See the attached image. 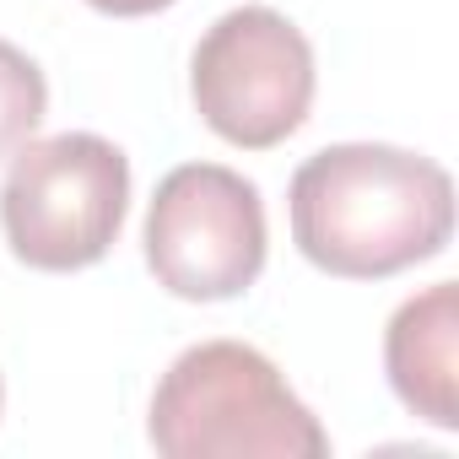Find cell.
<instances>
[{
    "label": "cell",
    "instance_id": "8",
    "mask_svg": "<svg viewBox=\"0 0 459 459\" xmlns=\"http://www.w3.org/2000/svg\"><path fill=\"white\" fill-rule=\"evenodd\" d=\"M87 6L103 12V17H152V12L178 6V0H87Z\"/></svg>",
    "mask_w": 459,
    "mask_h": 459
},
{
    "label": "cell",
    "instance_id": "6",
    "mask_svg": "<svg viewBox=\"0 0 459 459\" xmlns=\"http://www.w3.org/2000/svg\"><path fill=\"white\" fill-rule=\"evenodd\" d=\"M384 368L405 411L454 432L459 427V287L432 281L405 298L384 330Z\"/></svg>",
    "mask_w": 459,
    "mask_h": 459
},
{
    "label": "cell",
    "instance_id": "2",
    "mask_svg": "<svg viewBox=\"0 0 459 459\" xmlns=\"http://www.w3.org/2000/svg\"><path fill=\"white\" fill-rule=\"evenodd\" d=\"M146 437L168 459H325L330 432L244 341H200L162 373Z\"/></svg>",
    "mask_w": 459,
    "mask_h": 459
},
{
    "label": "cell",
    "instance_id": "1",
    "mask_svg": "<svg viewBox=\"0 0 459 459\" xmlns=\"http://www.w3.org/2000/svg\"><path fill=\"white\" fill-rule=\"evenodd\" d=\"M287 211L308 265L341 281H384L448 249L454 178L421 152L341 141L292 173Z\"/></svg>",
    "mask_w": 459,
    "mask_h": 459
},
{
    "label": "cell",
    "instance_id": "3",
    "mask_svg": "<svg viewBox=\"0 0 459 459\" xmlns=\"http://www.w3.org/2000/svg\"><path fill=\"white\" fill-rule=\"evenodd\" d=\"M130 211V157L92 135L60 130L22 141L0 184V233L33 271H87L98 265Z\"/></svg>",
    "mask_w": 459,
    "mask_h": 459
},
{
    "label": "cell",
    "instance_id": "9",
    "mask_svg": "<svg viewBox=\"0 0 459 459\" xmlns=\"http://www.w3.org/2000/svg\"><path fill=\"white\" fill-rule=\"evenodd\" d=\"M0 405H6V384H0Z\"/></svg>",
    "mask_w": 459,
    "mask_h": 459
},
{
    "label": "cell",
    "instance_id": "4",
    "mask_svg": "<svg viewBox=\"0 0 459 459\" xmlns=\"http://www.w3.org/2000/svg\"><path fill=\"white\" fill-rule=\"evenodd\" d=\"M146 265L157 287L184 303H227L265 271V200L255 178L221 162H184L162 173L146 205Z\"/></svg>",
    "mask_w": 459,
    "mask_h": 459
},
{
    "label": "cell",
    "instance_id": "5",
    "mask_svg": "<svg viewBox=\"0 0 459 459\" xmlns=\"http://www.w3.org/2000/svg\"><path fill=\"white\" fill-rule=\"evenodd\" d=\"M189 92L205 130L227 146L271 152L298 135L314 108V49L281 12L233 6L195 44Z\"/></svg>",
    "mask_w": 459,
    "mask_h": 459
},
{
    "label": "cell",
    "instance_id": "7",
    "mask_svg": "<svg viewBox=\"0 0 459 459\" xmlns=\"http://www.w3.org/2000/svg\"><path fill=\"white\" fill-rule=\"evenodd\" d=\"M49 108V82L44 71L0 39V157H12L22 141H33V130L44 125Z\"/></svg>",
    "mask_w": 459,
    "mask_h": 459
}]
</instances>
